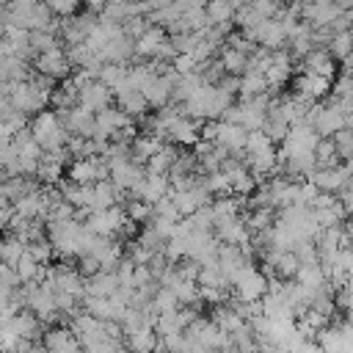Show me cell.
Instances as JSON below:
<instances>
[{
  "label": "cell",
  "mask_w": 353,
  "mask_h": 353,
  "mask_svg": "<svg viewBox=\"0 0 353 353\" xmlns=\"http://www.w3.org/2000/svg\"><path fill=\"white\" fill-rule=\"evenodd\" d=\"M141 91H143V97L149 99L152 108H165L168 99L174 97V69L168 74H154Z\"/></svg>",
  "instance_id": "cell-14"
},
{
  "label": "cell",
  "mask_w": 353,
  "mask_h": 353,
  "mask_svg": "<svg viewBox=\"0 0 353 353\" xmlns=\"http://www.w3.org/2000/svg\"><path fill=\"white\" fill-rule=\"evenodd\" d=\"M124 223H127V212H124L121 207L97 210V212H91L88 221H85V226H88L94 234H99V237H113V234H119V232L124 229Z\"/></svg>",
  "instance_id": "cell-5"
},
{
  "label": "cell",
  "mask_w": 353,
  "mask_h": 353,
  "mask_svg": "<svg viewBox=\"0 0 353 353\" xmlns=\"http://www.w3.org/2000/svg\"><path fill=\"white\" fill-rule=\"evenodd\" d=\"M41 342L47 345L50 353H83V345H80L77 334L72 331V325H52V328H47Z\"/></svg>",
  "instance_id": "cell-8"
},
{
  "label": "cell",
  "mask_w": 353,
  "mask_h": 353,
  "mask_svg": "<svg viewBox=\"0 0 353 353\" xmlns=\"http://www.w3.org/2000/svg\"><path fill=\"white\" fill-rule=\"evenodd\" d=\"M309 182H314L323 193H339L342 188L350 185V171L347 165H325V168H317Z\"/></svg>",
  "instance_id": "cell-12"
},
{
  "label": "cell",
  "mask_w": 353,
  "mask_h": 353,
  "mask_svg": "<svg viewBox=\"0 0 353 353\" xmlns=\"http://www.w3.org/2000/svg\"><path fill=\"white\" fill-rule=\"evenodd\" d=\"M317 342L325 353H342V345H345V334H342V325H325L320 334H317Z\"/></svg>",
  "instance_id": "cell-44"
},
{
  "label": "cell",
  "mask_w": 353,
  "mask_h": 353,
  "mask_svg": "<svg viewBox=\"0 0 353 353\" xmlns=\"http://www.w3.org/2000/svg\"><path fill=\"white\" fill-rule=\"evenodd\" d=\"M179 295L171 290V287H165V284H160L157 287V292H154V298H152V306H154V312L157 314H163V312H174V309H179Z\"/></svg>",
  "instance_id": "cell-45"
},
{
  "label": "cell",
  "mask_w": 353,
  "mask_h": 353,
  "mask_svg": "<svg viewBox=\"0 0 353 353\" xmlns=\"http://www.w3.org/2000/svg\"><path fill=\"white\" fill-rule=\"evenodd\" d=\"M176 3V8L182 11V14H190V11H199V8H207L204 6V0H174Z\"/></svg>",
  "instance_id": "cell-59"
},
{
  "label": "cell",
  "mask_w": 353,
  "mask_h": 353,
  "mask_svg": "<svg viewBox=\"0 0 353 353\" xmlns=\"http://www.w3.org/2000/svg\"><path fill=\"white\" fill-rule=\"evenodd\" d=\"M334 58L339 61H347L353 55V30H345V33H334L331 39V50H328Z\"/></svg>",
  "instance_id": "cell-48"
},
{
  "label": "cell",
  "mask_w": 353,
  "mask_h": 353,
  "mask_svg": "<svg viewBox=\"0 0 353 353\" xmlns=\"http://www.w3.org/2000/svg\"><path fill=\"white\" fill-rule=\"evenodd\" d=\"M334 143H336V152H339L342 157H350V154H353V127H350V124L342 127V130L334 135Z\"/></svg>",
  "instance_id": "cell-55"
},
{
  "label": "cell",
  "mask_w": 353,
  "mask_h": 353,
  "mask_svg": "<svg viewBox=\"0 0 353 353\" xmlns=\"http://www.w3.org/2000/svg\"><path fill=\"white\" fill-rule=\"evenodd\" d=\"M165 138L171 143H179V146H193V143H199V121L190 119V116H179L165 130Z\"/></svg>",
  "instance_id": "cell-20"
},
{
  "label": "cell",
  "mask_w": 353,
  "mask_h": 353,
  "mask_svg": "<svg viewBox=\"0 0 353 353\" xmlns=\"http://www.w3.org/2000/svg\"><path fill=\"white\" fill-rule=\"evenodd\" d=\"M345 232H347V237H350V243H353V221H347V226H345Z\"/></svg>",
  "instance_id": "cell-62"
},
{
  "label": "cell",
  "mask_w": 353,
  "mask_h": 353,
  "mask_svg": "<svg viewBox=\"0 0 353 353\" xmlns=\"http://www.w3.org/2000/svg\"><path fill=\"white\" fill-rule=\"evenodd\" d=\"M97 80H102V83H105L108 88H113V94H116V91L130 80V69H127L124 63H105Z\"/></svg>",
  "instance_id": "cell-40"
},
{
  "label": "cell",
  "mask_w": 353,
  "mask_h": 353,
  "mask_svg": "<svg viewBox=\"0 0 353 353\" xmlns=\"http://www.w3.org/2000/svg\"><path fill=\"white\" fill-rule=\"evenodd\" d=\"M163 146V138L160 135H138L135 141H132V157L138 160V163H149V157L157 152Z\"/></svg>",
  "instance_id": "cell-41"
},
{
  "label": "cell",
  "mask_w": 353,
  "mask_h": 353,
  "mask_svg": "<svg viewBox=\"0 0 353 353\" xmlns=\"http://www.w3.org/2000/svg\"><path fill=\"white\" fill-rule=\"evenodd\" d=\"M268 77L265 72H256V69H248L243 77H240V94L243 99H254V97H262L268 91Z\"/></svg>",
  "instance_id": "cell-36"
},
{
  "label": "cell",
  "mask_w": 353,
  "mask_h": 353,
  "mask_svg": "<svg viewBox=\"0 0 353 353\" xmlns=\"http://www.w3.org/2000/svg\"><path fill=\"white\" fill-rule=\"evenodd\" d=\"M215 229H218L215 232L218 240L226 243V245H248L251 243V229H248L245 218H232V221H226V223H221Z\"/></svg>",
  "instance_id": "cell-24"
},
{
  "label": "cell",
  "mask_w": 353,
  "mask_h": 353,
  "mask_svg": "<svg viewBox=\"0 0 353 353\" xmlns=\"http://www.w3.org/2000/svg\"><path fill=\"white\" fill-rule=\"evenodd\" d=\"M91 256L99 259L102 270H116L119 262H121V243H116L110 237H99L97 245H94V251H91Z\"/></svg>",
  "instance_id": "cell-31"
},
{
  "label": "cell",
  "mask_w": 353,
  "mask_h": 353,
  "mask_svg": "<svg viewBox=\"0 0 353 353\" xmlns=\"http://www.w3.org/2000/svg\"><path fill=\"white\" fill-rule=\"evenodd\" d=\"M108 165H110V179L116 182V188L121 193H138V188L143 185L146 174H143V168H141V163L135 157H130V154L113 157V160H108Z\"/></svg>",
  "instance_id": "cell-4"
},
{
  "label": "cell",
  "mask_w": 353,
  "mask_h": 353,
  "mask_svg": "<svg viewBox=\"0 0 353 353\" xmlns=\"http://www.w3.org/2000/svg\"><path fill=\"white\" fill-rule=\"evenodd\" d=\"M113 97H116L113 88H108L102 80H91L85 88H80V105L88 108V110H94V113L110 108V99Z\"/></svg>",
  "instance_id": "cell-16"
},
{
  "label": "cell",
  "mask_w": 353,
  "mask_h": 353,
  "mask_svg": "<svg viewBox=\"0 0 353 353\" xmlns=\"http://www.w3.org/2000/svg\"><path fill=\"white\" fill-rule=\"evenodd\" d=\"M245 223H248L251 234H262L273 226V212L270 210H254L251 215H245Z\"/></svg>",
  "instance_id": "cell-50"
},
{
  "label": "cell",
  "mask_w": 353,
  "mask_h": 353,
  "mask_svg": "<svg viewBox=\"0 0 353 353\" xmlns=\"http://www.w3.org/2000/svg\"><path fill=\"white\" fill-rule=\"evenodd\" d=\"M248 154V168L256 174V176H268L279 168V152L273 149V143L268 146H259V149H251L245 152Z\"/></svg>",
  "instance_id": "cell-21"
},
{
  "label": "cell",
  "mask_w": 353,
  "mask_h": 353,
  "mask_svg": "<svg viewBox=\"0 0 353 353\" xmlns=\"http://www.w3.org/2000/svg\"><path fill=\"white\" fill-rule=\"evenodd\" d=\"M221 63L226 69V74H234V77H243L248 72V63H251V55L237 50V47H226L221 52Z\"/></svg>",
  "instance_id": "cell-34"
},
{
  "label": "cell",
  "mask_w": 353,
  "mask_h": 353,
  "mask_svg": "<svg viewBox=\"0 0 353 353\" xmlns=\"http://www.w3.org/2000/svg\"><path fill=\"white\" fill-rule=\"evenodd\" d=\"M210 210H212L215 226H221V223H226V221H232V218H240V201H237V199H229V196L215 199V201L210 204Z\"/></svg>",
  "instance_id": "cell-39"
},
{
  "label": "cell",
  "mask_w": 353,
  "mask_h": 353,
  "mask_svg": "<svg viewBox=\"0 0 353 353\" xmlns=\"http://www.w3.org/2000/svg\"><path fill=\"white\" fill-rule=\"evenodd\" d=\"M119 287H121V281H119L116 270H99L97 276H91L85 281V295L88 298H110L119 292Z\"/></svg>",
  "instance_id": "cell-23"
},
{
  "label": "cell",
  "mask_w": 353,
  "mask_h": 353,
  "mask_svg": "<svg viewBox=\"0 0 353 353\" xmlns=\"http://www.w3.org/2000/svg\"><path fill=\"white\" fill-rule=\"evenodd\" d=\"M36 69H39V74H47L52 80H66L69 77V69H72L69 52H63L61 47L47 50V52H41L36 58Z\"/></svg>",
  "instance_id": "cell-9"
},
{
  "label": "cell",
  "mask_w": 353,
  "mask_h": 353,
  "mask_svg": "<svg viewBox=\"0 0 353 353\" xmlns=\"http://www.w3.org/2000/svg\"><path fill=\"white\" fill-rule=\"evenodd\" d=\"M303 72H317L323 77H334V61H331V52L325 50H312L306 58H303Z\"/></svg>",
  "instance_id": "cell-37"
},
{
  "label": "cell",
  "mask_w": 353,
  "mask_h": 353,
  "mask_svg": "<svg viewBox=\"0 0 353 353\" xmlns=\"http://www.w3.org/2000/svg\"><path fill=\"white\" fill-rule=\"evenodd\" d=\"M83 303H85V312H91L94 317H99L105 323H119V325H121V317L127 312V303L116 295H110V298H88L85 295Z\"/></svg>",
  "instance_id": "cell-11"
},
{
  "label": "cell",
  "mask_w": 353,
  "mask_h": 353,
  "mask_svg": "<svg viewBox=\"0 0 353 353\" xmlns=\"http://www.w3.org/2000/svg\"><path fill=\"white\" fill-rule=\"evenodd\" d=\"M339 6L334 3V0H312V3H306L303 6V17L314 25V28H328L336 17H339Z\"/></svg>",
  "instance_id": "cell-19"
},
{
  "label": "cell",
  "mask_w": 353,
  "mask_h": 353,
  "mask_svg": "<svg viewBox=\"0 0 353 353\" xmlns=\"http://www.w3.org/2000/svg\"><path fill=\"white\" fill-rule=\"evenodd\" d=\"M25 254H28V240H22L19 234L8 232L6 243H3V251H0V256H3V265H17V262H19Z\"/></svg>",
  "instance_id": "cell-43"
},
{
  "label": "cell",
  "mask_w": 353,
  "mask_h": 353,
  "mask_svg": "<svg viewBox=\"0 0 353 353\" xmlns=\"http://www.w3.org/2000/svg\"><path fill=\"white\" fill-rule=\"evenodd\" d=\"M223 171H226V176H229V185H232V193H251L254 190V171L251 168H245L243 163H237V160H226L223 163Z\"/></svg>",
  "instance_id": "cell-30"
},
{
  "label": "cell",
  "mask_w": 353,
  "mask_h": 353,
  "mask_svg": "<svg viewBox=\"0 0 353 353\" xmlns=\"http://www.w3.org/2000/svg\"><path fill=\"white\" fill-rule=\"evenodd\" d=\"M52 243L50 240H44V237H39V240H33V243H28V254L39 262V265H47L50 262V256H52Z\"/></svg>",
  "instance_id": "cell-53"
},
{
  "label": "cell",
  "mask_w": 353,
  "mask_h": 353,
  "mask_svg": "<svg viewBox=\"0 0 353 353\" xmlns=\"http://www.w3.org/2000/svg\"><path fill=\"white\" fill-rule=\"evenodd\" d=\"M110 174V165L105 163V157H77L69 168V179L77 185H97Z\"/></svg>",
  "instance_id": "cell-6"
},
{
  "label": "cell",
  "mask_w": 353,
  "mask_h": 353,
  "mask_svg": "<svg viewBox=\"0 0 353 353\" xmlns=\"http://www.w3.org/2000/svg\"><path fill=\"white\" fill-rule=\"evenodd\" d=\"M204 188H207L210 193H232V185H229V176H226L223 168L210 171V174L204 176Z\"/></svg>",
  "instance_id": "cell-51"
},
{
  "label": "cell",
  "mask_w": 353,
  "mask_h": 353,
  "mask_svg": "<svg viewBox=\"0 0 353 353\" xmlns=\"http://www.w3.org/2000/svg\"><path fill=\"white\" fill-rule=\"evenodd\" d=\"M295 94H301L303 99H309V102H314V99H320V97H325L328 91H331V80L328 77H323V74H317V72H303L298 80H295Z\"/></svg>",
  "instance_id": "cell-18"
},
{
  "label": "cell",
  "mask_w": 353,
  "mask_h": 353,
  "mask_svg": "<svg viewBox=\"0 0 353 353\" xmlns=\"http://www.w3.org/2000/svg\"><path fill=\"white\" fill-rule=\"evenodd\" d=\"M165 41H168V39H165V33H163L160 28H146V30L135 39V55H141V58H157Z\"/></svg>",
  "instance_id": "cell-29"
},
{
  "label": "cell",
  "mask_w": 353,
  "mask_h": 353,
  "mask_svg": "<svg viewBox=\"0 0 353 353\" xmlns=\"http://www.w3.org/2000/svg\"><path fill=\"white\" fill-rule=\"evenodd\" d=\"M176 152H174V146L171 143H163L152 157H149V163H146V168L152 171V174H168L171 168H174V163H176Z\"/></svg>",
  "instance_id": "cell-38"
},
{
  "label": "cell",
  "mask_w": 353,
  "mask_h": 353,
  "mask_svg": "<svg viewBox=\"0 0 353 353\" xmlns=\"http://www.w3.org/2000/svg\"><path fill=\"white\" fill-rule=\"evenodd\" d=\"M295 281L303 284L309 292H323L325 284H328V273H325V265L323 262H312V265H301L298 273H295Z\"/></svg>",
  "instance_id": "cell-26"
},
{
  "label": "cell",
  "mask_w": 353,
  "mask_h": 353,
  "mask_svg": "<svg viewBox=\"0 0 353 353\" xmlns=\"http://www.w3.org/2000/svg\"><path fill=\"white\" fill-rule=\"evenodd\" d=\"M215 143L223 146L226 152H245V143H248V130L237 121H226L221 119L218 121V135H215Z\"/></svg>",
  "instance_id": "cell-13"
},
{
  "label": "cell",
  "mask_w": 353,
  "mask_h": 353,
  "mask_svg": "<svg viewBox=\"0 0 353 353\" xmlns=\"http://www.w3.org/2000/svg\"><path fill=\"white\" fill-rule=\"evenodd\" d=\"M295 353H325V350L320 347V342H309V339H306V342H303V345H301Z\"/></svg>",
  "instance_id": "cell-60"
},
{
  "label": "cell",
  "mask_w": 353,
  "mask_h": 353,
  "mask_svg": "<svg viewBox=\"0 0 353 353\" xmlns=\"http://www.w3.org/2000/svg\"><path fill=\"white\" fill-rule=\"evenodd\" d=\"M350 25H353V11H339V17H336L328 28H331L334 33H345Z\"/></svg>",
  "instance_id": "cell-57"
},
{
  "label": "cell",
  "mask_w": 353,
  "mask_h": 353,
  "mask_svg": "<svg viewBox=\"0 0 353 353\" xmlns=\"http://www.w3.org/2000/svg\"><path fill=\"white\" fill-rule=\"evenodd\" d=\"M66 152L69 149H58V152H44L41 157V165H39V179L41 182H58V176L63 174V163H66Z\"/></svg>",
  "instance_id": "cell-32"
},
{
  "label": "cell",
  "mask_w": 353,
  "mask_h": 353,
  "mask_svg": "<svg viewBox=\"0 0 353 353\" xmlns=\"http://www.w3.org/2000/svg\"><path fill=\"white\" fill-rule=\"evenodd\" d=\"M334 3H336L342 11H353V0H334Z\"/></svg>",
  "instance_id": "cell-61"
},
{
  "label": "cell",
  "mask_w": 353,
  "mask_h": 353,
  "mask_svg": "<svg viewBox=\"0 0 353 353\" xmlns=\"http://www.w3.org/2000/svg\"><path fill=\"white\" fill-rule=\"evenodd\" d=\"M196 317H199V314H196L193 309H174V312H163V314H157L154 331H157L160 336H165V334H182V331H188V325H190Z\"/></svg>",
  "instance_id": "cell-15"
},
{
  "label": "cell",
  "mask_w": 353,
  "mask_h": 353,
  "mask_svg": "<svg viewBox=\"0 0 353 353\" xmlns=\"http://www.w3.org/2000/svg\"><path fill=\"white\" fill-rule=\"evenodd\" d=\"M336 143H334V138H323L320 143H317V165L320 168H325V165H336Z\"/></svg>",
  "instance_id": "cell-52"
},
{
  "label": "cell",
  "mask_w": 353,
  "mask_h": 353,
  "mask_svg": "<svg viewBox=\"0 0 353 353\" xmlns=\"http://www.w3.org/2000/svg\"><path fill=\"white\" fill-rule=\"evenodd\" d=\"M30 47L36 55L47 52V50H55L58 47V39H55V30L47 28V30H30Z\"/></svg>",
  "instance_id": "cell-49"
},
{
  "label": "cell",
  "mask_w": 353,
  "mask_h": 353,
  "mask_svg": "<svg viewBox=\"0 0 353 353\" xmlns=\"http://www.w3.org/2000/svg\"><path fill=\"white\" fill-rule=\"evenodd\" d=\"M14 270H17V276H19V281L22 284H30V281H36V279H41L44 273H41V265L30 256V254H25L17 265H14Z\"/></svg>",
  "instance_id": "cell-46"
},
{
  "label": "cell",
  "mask_w": 353,
  "mask_h": 353,
  "mask_svg": "<svg viewBox=\"0 0 353 353\" xmlns=\"http://www.w3.org/2000/svg\"><path fill=\"white\" fill-rule=\"evenodd\" d=\"M121 190L116 188V182L110 179H102V182H97L94 185V212L97 210H108V207H116V196H119Z\"/></svg>",
  "instance_id": "cell-42"
},
{
  "label": "cell",
  "mask_w": 353,
  "mask_h": 353,
  "mask_svg": "<svg viewBox=\"0 0 353 353\" xmlns=\"http://www.w3.org/2000/svg\"><path fill=\"white\" fill-rule=\"evenodd\" d=\"M165 196H171V179H168L165 174H152V171H146V179H143V185L138 188V199H143V201H149V204H157V201L165 199Z\"/></svg>",
  "instance_id": "cell-22"
},
{
  "label": "cell",
  "mask_w": 353,
  "mask_h": 353,
  "mask_svg": "<svg viewBox=\"0 0 353 353\" xmlns=\"http://www.w3.org/2000/svg\"><path fill=\"white\" fill-rule=\"evenodd\" d=\"M309 121L314 124V130H317L323 138H331V135H336L342 127L350 124V110L345 108L342 99H336V102H328V105L314 108V110L309 113Z\"/></svg>",
  "instance_id": "cell-3"
},
{
  "label": "cell",
  "mask_w": 353,
  "mask_h": 353,
  "mask_svg": "<svg viewBox=\"0 0 353 353\" xmlns=\"http://www.w3.org/2000/svg\"><path fill=\"white\" fill-rule=\"evenodd\" d=\"M124 342H127L130 353H154L160 345V334L154 331V325H146V328L124 334Z\"/></svg>",
  "instance_id": "cell-27"
},
{
  "label": "cell",
  "mask_w": 353,
  "mask_h": 353,
  "mask_svg": "<svg viewBox=\"0 0 353 353\" xmlns=\"http://www.w3.org/2000/svg\"><path fill=\"white\" fill-rule=\"evenodd\" d=\"M116 102H119V108L127 110L130 116H143V113L152 108L149 99L143 97V91H141L138 85H132V80H127V83L116 91Z\"/></svg>",
  "instance_id": "cell-17"
},
{
  "label": "cell",
  "mask_w": 353,
  "mask_h": 353,
  "mask_svg": "<svg viewBox=\"0 0 353 353\" xmlns=\"http://www.w3.org/2000/svg\"><path fill=\"white\" fill-rule=\"evenodd\" d=\"M30 135L44 152H58V149H66V143H69V130H66L61 113H55V110L36 113L30 121Z\"/></svg>",
  "instance_id": "cell-1"
},
{
  "label": "cell",
  "mask_w": 353,
  "mask_h": 353,
  "mask_svg": "<svg viewBox=\"0 0 353 353\" xmlns=\"http://www.w3.org/2000/svg\"><path fill=\"white\" fill-rule=\"evenodd\" d=\"M290 63H292V61H290L287 52H273V61H270V66H268V72H265V77H268V83H270L273 88H279V85H284V83L290 80V72H292Z\"/></svg>",
  "instance_id": "cell-35"
},
{
  "label": "cell",
  "mask_w": 353,
  "mask_h": 353,
  "mask_svg": "<svg viewBox=\"0 0 353 353\" xmlns=\"http://www.w3.org/2000/svg\"><path fill=\"white\" fill-rule=\"evenodd\" d=\"M47 6L52 8V14L66 17V14H72V11L80 6V0H47Z\"/></svg>",
  "instance_id": "cell-56"
},
{
  "label": "cell",
  "mask_w": 353,
  "mask_h": 353,
  "mask_svg": "<svg viewBox=\"0 0 353 353\" xmlns=\"http://www.w3.org/2000/svg\"><path fill=\"white\" fill-rule=\"evenodd\" d=\"M314 212H317V221H320V226H323V229L339 226V221H342V218L347 215V212H345V207L339 204V199H336V201H334L331 207H317Z\"/></svg>",
  "instance_id": "cell-47"
},
{
  "label": "cell",
  "mask_w": 353,
  "mask_h": 353,
  "mask_svg": "<svg viewBox=\"0 0 353 353\" xmlns=\"http://www.w3.org/2000/svg\"><path fill=\"white\" fill-rule=\"evenodd\" d=\"M61 193H63V199L72 204V207H77V210H83V207H88L91 212H94V185H77V182H61Z\"/></svg>",
  "instance_id": "cell-33"
},
{
  "label": "cell",
  "mask_w": 353,
  "mask_h": 353,
  "mask_svg": "<svg viewBox=\"0 0 353 353\" xmlns=\"http://www.w3.org/2000/svg\"><path fill=\"white\" fill-rule=\"evenodd\" d=\"M152 212H154V204H149L143 199H132L127 207V218H132V221H149Z\"/></svg>",
  "instance_id": "cell-54"
},
{
  "label": "cell",
  "mask_w": 353,
  "mask_h": 353,
  "mask_svg": "<svg viewBox=\"0 0 353 353\" xmlns=\"http://www.w3.org/2000/svg\"><path fill=\"white\" fill-rule=\"evenodd\" d=\"M268 273L256 270L251 262L232 279V287H234V295L240 298V303H259L265 295H268Z\"/></svg>",
  "instance_id": "cell-2"
},
{
  "label": "cell",
  "mask_w": 353,
  "mask_h": 353,
  "mask_svg": "<svg viewBox=\"0 0 353 353\" xmlns=\"http://www.w3.org/2000/svg\"><path fill=\"white\" fill-rule=\"evenodd\" d=\"M268 188H270L273 207H279V210H287V207H292V204L301 201V185H298V182H290V179H273Z\"/></svg>",
  "instance_id": "cell-25"
},
{
  "label": "cell",
  "mask_w": 353,
  "mask_h": 353,
  "mask_svg": "<svg viewBox=\"0 0 353 353\" xmlns=\"http://www.w3.org/2000/svg\"><path fill=\"white\" fill-rule=\"evenodd\" d=\"M345 287H347V290H353V273L347 276V281H345Z\"/></svg>",
  "instance_id": "cell-63"
},
{
  "label": "cell",
  "mask_w": 353,
  "mask_h": 353,
  "mask_svg": "<svg viewBox=\"0 0 353 353\" xmlns=\"http://www.w3.org/2000/svg\"><path fill=\"white\" fill-rule=\"evenodd\" d=\"M61 119H63V124H66V130L72 135H83V138H94L97 135V113L83 108V105L69 108L66 113H61Z\"/></svg>",
  "instance_id": "cell-10"
},
{
  "label": "cell",
  "mask_w": 353,
  "mask_h": 353,
  "mask_svg": "<svg viewBox=\"0 0 353 353\" xmlns=\"http://www.w3.org/2000/svg\"><path fill=\"white\" fill-rule=\"evenodd\" d=\"M127 127H132V116L127 110H121V108H105V110L97 113V135L94 138H99V141H108L110 138L113 141Z\"/></svg>",
  "instance_id": "cell-7"
},
{
  "label": "cell",
  "mask_w": 353,
  "mask_h": 353,
  "mask_svg": "<svg viewBox=\"0 0 353 353\" xmlns=\"http://www.w3.org/2000/svg\"><path fill=\"white\" fill-rule=\"evenodd\" d=\"M339 204L345 207L347 215H353V185H347V188L339 190Z\"/></svg>",
  "instance_id": "cell-58"
},
{
  "label": "cell",
  "mask_w": 353,
  "mask_h": 353,
  "mask_svg": "<svg viewBox=\"0 0 353 353\" xmlns=\"http://www.w3.org/2000/svg\"><path fill=\"white\" fill-rule=\"evenodd\" d=\"M3 325H8L19 339H30V342L39 339V317L28 309H19L11 320H3Z\"/></svg>",
  "instance_id": "cell-28"
}]
</instances>
